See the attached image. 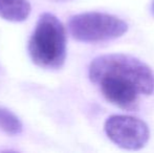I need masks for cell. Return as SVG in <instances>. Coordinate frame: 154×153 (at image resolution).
<instances>
[{"label":"cell","mask_w":154,"mask_h":153,"mask_svg":"<svg viewBox=\"0 0 154 153\" xmlns=\"http://www.w3.org/2000/svg\"><path fill=\"white\" fill-rule=\"evenodd\" d=\"M31 14L27 0H0V17L11 22H22Z\"/></svg>","instance_id":"5b68a950"},{"label":"cell","mask_w":154,"mask_h":153,"mask_svg":"<svg viewBox=\"0 0 154 153\" xmlns=\"http://www.w3.org/2000/svg\"><path fill=\"white\" fill-rule=\"evenodd\" d=\"M104 130L108 139L126 150H140L150 139V130L144 121L131 115H114L106 120Z\"/></svg>","instance_id":"277c9868"},{"label":"cell","mask_w":154,"mask_h":153,"mask_svg":"<svg viewBox=\"0 0 154 153\" xmlns=\"http://www.w3.org/2000/svg\"><path fill=\"white\" fill-rule=\"evenodd\" d=\"M22 123L14 112L5 107H0V129L11 135H16L22 131Z\"/></svg>","instance_id":"8992f818"},{"label":"cell","mask_w":154,"mask_h":153,"mask_svg":"<svg viewBox=\"0 0 154 153\" xmlns=\"http://www.w3.org/2000/svg\"><path fill=\"white\" fill-rule=\"evenodd\" d=\"M127 22L120 17L101 12L82 13L68 21V29L80 42L95 43L120 38L128 32Z\"/></svg>","instance_id":"3957f363"},{"label":"cell","mask_w":154,"mask_h":153,"mask_svg":"<svg viewBox=\"0 0 154 153\" xmlns=\"http://www.w3.org/2000/svg\"><path fill=\"white\" fill-rule=\"evenodd\" d=\"M152 10L154 11V0H153V3H152Z\"/></svg>","instance_id":"52a82bcc"},{"label":"cell","mask_w":154,"mask_h":153,"mask_svg":"<svg viewBox=\"0 0 154 153\" xmlns=\"http://www.w3.org/2000/svg\"><path fill=\"white\" fill-rule=\"evenodd\" d=\"M32 62L48 69H57L66 58V32L61 21L51 13L40 16L29 41Z\"/></svg>","instance_id":"7a4b0ae2"},{"label":"cell","mask_w":154,"mask_h":153,"mask_svg":"<svg viewBox=\"0 0 154 153\" xmlns=\"http://www.w3.org/2000/svg\"><path fill=\"white\" fill-rule=\"evenodd\" d=\"M89 79L100 86L104 98L123 109L136 106L142 96L154 91V75L151 68L125 54H108L97 57L89 65Z\"/></svg>","instance_id":"6da1fadb"}]
</instances>
